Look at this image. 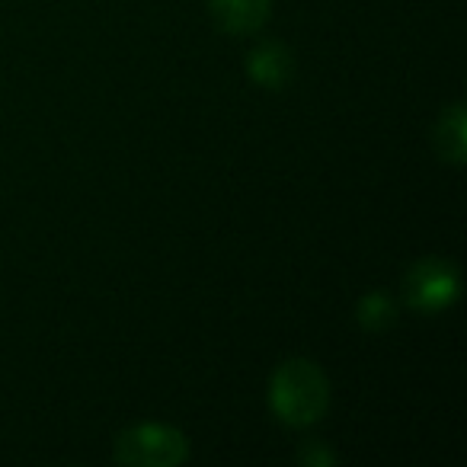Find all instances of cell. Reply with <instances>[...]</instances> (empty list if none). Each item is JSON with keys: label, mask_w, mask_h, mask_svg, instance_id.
I'll return each instance as SVG.
<instances>
[{"label": "cell", "mask_w": 467, "mask_h": 467, "mask_svg": "<svg viewBox=\"0 0 467 467\" xmlns=\"http://www.w3.org/2000/svg\"><path fill=\"white\" fill-rule=\"evenodd\" d=\"M112 458L125 467H173L189 458V439L163 422H138L116 439Z\"/></svg>", "instance_id": "7a4b0ae2"}, {"label": "cell", "mask_w": 467, "mask_h": 467, "mask_svg": "<svg viewBox=\"0 0 467 467\" xmlns=\"http://www.w3.org/2000/svg\"><path fill=\"white\" fill-rule=\"evenodd\" d=\"M273 0H208L212 20L231 36H250L269 20Z\"/></svg>", "instance_id": "277c9868"}, {"label": "cell", "mask_w": 467, "mask_h": 467, "mask_svg": "<svg viewBox=\"0 0 467 467\" xmlns=\"http://www.w3.org/2000/svg\"><path fill=\"white\" fill-rule=\"evenodd\" d=\"M403 295H407V305L422 314L445 311L458 295V269L439 256L413 263L403 279Z\"/></svg>", "instance_id": "3957f363"}, {"label": "cell", "mask_w": 467, "mask_h": 467, "mask_svg": "<svg viewBox=\"0 0 467 467\" xmlns=\"http://www.w3.org/2000/svg\"><path fill=\"white\" fill-rule=\"evenodd\" d=\"M247 71L260 87L279 90V87H285L288 78H292V52H288L282 42H263V46H256L254 52H250Z\"/></svg>", "instance_id": "5b68a950"}, {"label": "cell", "mask_w": 467, "mask_h": 467, "mask_svg": "<svg viewBox=\"0 0 467 467\" xmlns=\"http://www.w3.org/2000/svg\"><path fill=\"white\" fill-rule=\"evenodd\" d=\"M269 403L285 426H311L330 407V381L311 358H288L273 371Z\"/></svg>", "instance_id": "6da1fadb"}, {"label": "cell", "mask_w": 467, "mask_h": 467, "mask_svg": "<svg viewBox=\"0 0 467 467\" xmlns=\"http://www.w3.org/2000/svg\"><path fill=\"white\" fill-rule=\"evenodd\" d=\"M358 324L371 333L390 327L394 324V301H390L384 292H368L362 301H358Z\"/></svg>", "instance_id": "52a82bcc"}, {"label": "cell", "mask_w": 467, "mask_h": 467, "mask_svg": "<svg viewBox=\"0 0 467 467\" xmlns=\"http://www.w3.org/2000/svg\"><path fill=\"white\" fill-rule=\"evenodd\" d=\"M435 150H439L441 161L454 163V167L464 163L467 138H464V106L461 103L448 106L439 116V125H435Z\"/></svg>", "instance_id": "8992f818"}]
</instances>
